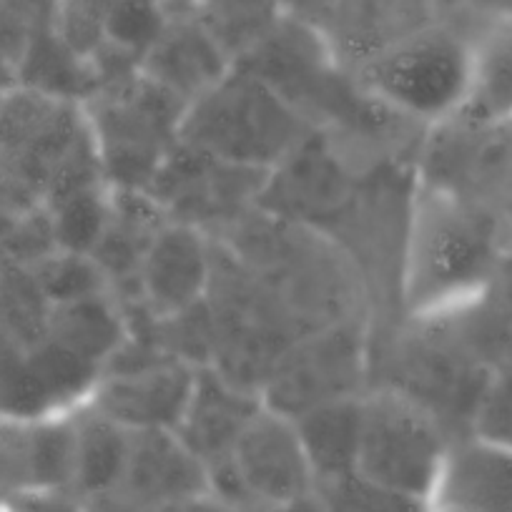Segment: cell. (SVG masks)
<instances>
[{"mask_svg":"<svg viewBox=\"0 0 512 512\" xmlns=\"http://www.w3.org/2000/svg\"><path fill=\"white\" fill-rule=\"evenodd\" d=\"M505 259V231L482 201L425 184L412 199L402 292L420 317L472 307L490 292Z\"/></svg>","mask_w":512,"mask_h":512,"instance_id":"6da1fadb","label":"cell"},{"mask_svg":"<svg viewBox=\"0 0 512 512\" xmlns=\"http://www.w3.org/2000/svg\"><path fill=\"white\" fill-rule=\"evenodd\" d=\"M354 71L364 91L392 111L427 121L455 118L470 88V38L437 21Z\"/></svg>","mask_w":512,"mask_h":512,"instance_id":"7a4b0ae2","label":"cell"},{"mask_svg":"<svg viewBox=\"0 0 512 512\" xmlns=\"http://www.w3.org/2000/svg\"><path fill=\"white\" fill-rule=\"evenodd\" d=\"M447 450L437 422L407 397L379 392L362 400L354 472L364 480L425 502Z\"/></svg>","mask_w":512,"mask_h":512,"instance_id":"3957f363","label":"cell"},{"mask_svg":"<svg viewBox=\"0 0 512 512\" xmlns=\"http://www.w3.org/2000/svg\"><path fill=\"white\" fill-rule=\"evenodd\" d=\"M199 144L234 161H259L279 154L294 134V118L262 78L226 73L194 98L191 111Z\"/></svg>","mask_w":512,"mask_h":512,"instance_id":"277c9868","label":"cell"},{"mask_svg":"<svg viewBox=\"0 0 512 512\" xmlns=\"http://www.w3.org/2000/svg\"><path fill=\"white\" fill-rule=\"evenodd\" d=\"M174 0H56V36L86 66L144 63Z\"/></svg>","mask_w":512,"mask_h":512,"instance_id":"5b68a950","label":"cell"},{"mask_svg":"<svg viewBox=\"0 0 512 512\" xmlns=\"http://www.w3.org/2000/svg\"><path fill=\"white\" fill-rule=\"evenodd\" d=\"M246 505L269 510L317 487L297 425L282 412L256 410L236 435L229 455Z\"/></svg>","mask_w":512,"mask_h":512,"instance_id":"8992f818","label":"cell"},{"mask_svg":"<svg viewBox=\"0 0 512 512\" xmlns=\"http://www.w3.org/2000/svg\"><path fill=\"white\" fill-rule=\"evenodd\" d=\"M425 512H512V445L487 435L450 445Z\"/></svg>","mask_w":512,"mask_h":512,"instance_id":"52a82bcc","label":"cell"},{"mask_svg":"<svg viewBox=\"0 0 512 512\" xmlns=\"http://www.w3.org/2000/svg\"><path fill=\"white\" fill-rule=\"evenodd\" d=\"M437 0H337L317 26L334 58L359 68L402 38L437 23Z\"/></svg>","mask_w":512,"mask_h":512,"instance_id":"ba28073f","label":"cell"},{"mask_svg":"<svg viewBox=\"0 0 512 512\" xmlns=\"http://www.w3.org/2000/svg\"><path fill=\"white\" fill-rule=\"evenodd\" d=\"M199 495H211L209 470L174 430L131 432L126 475L116 497L139 510H156Z\"/></svg>","mask_w":512,"mask_h":512,"instance_id":"9c48e42d","label":"cell"},{"mask_svg":"<svg viewBox=\"0 0 512 512\" xmlns=\"http://www.w3.org/2000/svg\"><path fill=\"white\" fill-rule=\"evenodd\" d=\"M457 118L487 126L512 123V16L490 11L470 38V88Z\"/></svg>","mask_w":512,"mask_h":512,"instance_id":"30bf717a","label":"cell"},{"mask_svg":"<svg viewBox=\"0 0 512 512\" xmlns=\"http://www.w3.org/2000/svg\"><path fill=\"white\" fill-rule=\"evenodd\" d=\"M196 377L181 369H154L118 379L103 392L98 415L131 432L174 430L184 417Z\"/></svg>","mask_w":512,"mask_h":512,"instance_id":"8fae6325","label":"cell"},{"mask_svg":"<svg viewBox=\"0 0 512 512\" xmlns=\"http://www.w3.org/2000/svg\"><path fill=\"white\" fill-rule=\"evenodd\" d=\"M206 282V254L199 234L184 226L161 231L146 254L144 284L149 299L166 312H179L199 299Z\"/></svg>","mask_w":512,"mask_h":512,"instance_id":"7c38bea8","label":"cell"},{"mask_svg":"<svg viewBox=\"0 0 512 512\" xmlns=\"http://www.w3.org/2000/svg\"><path fill=\"white\" fill-rule=\"evenodd\" d=\"M302 445L307 450L314 480H334L354 472L359 447V422H362V400L334 397L319 402L312 410L292 417Z\"/></svg>","mask_w":512,"mask_h":512,"instance_id":"4fadbf2b","label":"cell"},{"mask_svg":"<svg viewBox=\"0 0 512 512\" xmlns=\"http://www.w3.org/2000/svg\"><path fill=\"white\" fill-rule=\"evenodd\" d=\"M131 430L106 420L76 422V460H73V492L86 502L116 495L126 475Z\"/></svg>","mask_w":512,"mask_h":512,"instance_id":"5bb4252c","label":"cell"},{"mask_svg":"<svg viewBox=\"0 0 512 512\" xmlns=\"http://www.w3.org/2000/svg\"><path fill=\"white\" fill-rule=\"evenodd\" d=\"M191 8L231 63L249 56L284 21L279 0H191Z\"/></svg>","mask_w":512,"mask_h":512,"instance_id":"9a60e30c","label":"cell"},{"mask_svg":"<svg viewBox=\"0 0 512 512\" xmlns=\"http://www.w3.org/2000/svg\"><path fill=\"white\" fill-rule=\"evenodd\" d=\"M317 495L329 512H425V502L384 490L357 472L319 482Z\"/></svg>","mask_w":512,"mask_h":512,"instance_id":"2e32d148","label":"cell"},{"mask_svg":"<svg viewBox=\"0 0 512 512\" xmlns=\"http://www.w3.org/2000/svg\"><path fill=\"white\" fill-rule=\"evenodd\" d=\"M6 512H88V502L68 487H38L0 497Z\"/></svg>","mask_w":512,"mask_h":512,"instance_id":"e0dca14e","label":"cell"},{"mask_svg":"<svg viewBox=\"0 0 512 512\" xmlns=\"http://www.w3.org/2000/svg\"><path fill=\"white\" fill-rule=\"evenodd\" d=\"M334 3H337V0H279V8H282L284 18L317 31V26L327 18V13L332 11Z\"/></svg>","mask_w":512,"mask_h":512,"instance_id":"ac0fdd59","label":"cell"},{"mask_svg":"<svg viewBox=\"0 0 512 512\" xmlns=\"http://www.w3.org/2000/svg\"><path fill=\"white\" fill-rule=\"evenodd\" d=\"M264 512H329L327 505L322 502V497L317 495V490L307 492V495L302 497H294V500L289 502H282V505L277 507H269V510Z\"/></svg>","mask_w":512,"mask_h":512,"instance_id":"d6986e66","label":"cell"},{"mask_svg":"<svg viewBox=\"0 0 512 512\" xmlns=\"http://www.w3.org/2000/svg\"><path fill=\"white\" fill-rule=\"evenodd\" d=\"M490 11H500V13H510L512 16V0H482Z\"/></svg>","mask_w":512,"mask_h":512,"instance_id":"ffe728a7","label":"cell"},{"mask_svg":"<svg viewBox=\"0 0 512 512\" xmlns=\"http://www.w3.org/2000/svg\"><path fill=\"white\" fill-rule=\"evenodd\" d=\"M229 512H264V510H259V507H231Z\"/></svg>","mask_w":512,"mask_h":512,"instance_id":"44dd1931","label":"cell"},{"mask_svg":"<svg viewBox=\"0 0 512 512\" xmlns=\"http://www.w3.org/2000/svg\"><path fill=\"white\" fill-rule=\"evenodd\" d=\"M0 512H6V507H3V500H0Z\"/></svg>","mask_w":512,"mask_h":512,"instance_id":"7402d4cb","label":"cell"},{"mask_svg":"<svg viewBox=\"0 0 512 512\" xmlns=\"http://www.w3.org/2000/svg\"><path fill=\"white\" fill-rule=\"evenodd\" d=\"M510 128H512V123H510Z\"/></svg>","mask_w":512,"mask_h":512,"instance_id":"603a6c76","label":"cell"}]
</instances>
